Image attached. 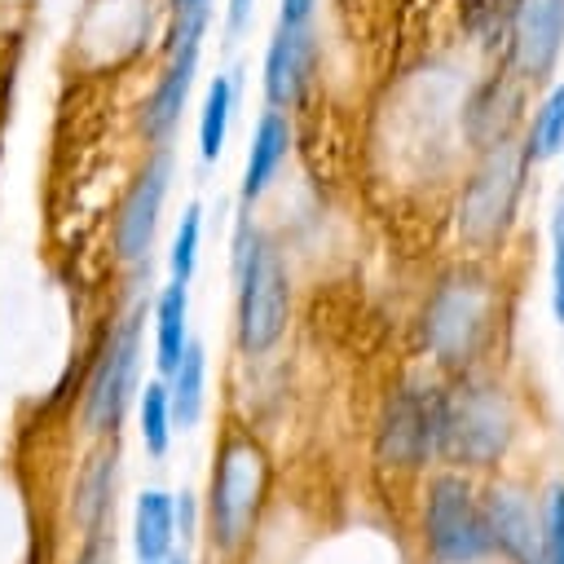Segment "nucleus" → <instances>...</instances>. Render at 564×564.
I'll list each match as a JSON object with an SVG mask.
<instances>
[{
  "label": "nucleus",
  "instance_id": "18",
  "mask_svg": "<svg viewBox=\"0 0 564 564\" xmlns=\"http://www.w3.org/2000/svg\"><path fill=\"white\" fill-rule=\"evenodd\" d=\"M524 163H551L555 154H564V84H551L546 97L538 101L533 119H529V137H524Z\"/></svg>",
  "mask_w": 564,
  "mask_h": 564
},
{
  "label": "nucleus",
  "instance_id": "16",
  "mask_svg": "<svg viewBox=\"0 0 564 564\" xmlns=\"http://www.w3.org/2000/svg\"><path fill=\"white\" fill-rule=\"evenodd\" d=\"M203 383H207V352L198 339H189L181 348V361L167 375V405H172V423L176 427H194L203 414Z\"/></svg>",
  "mask_w": 564,
  "mask_h": 564
},
{
  "label": "nucleus",
  "instance_id": "15",
  "mask_svg": "<svg viewBox=\"0 0 564 564\" xmlns=\"http://www.w3.org/2000/svg\"><path fill=\"white\" fill-rule=\"evenodd\" d=\"M185 344H189V286L185 282H167L154 295V366H159L163 379L181 361Z\"/></svg>",
  "mask_w": 564,
  "mask_h": 564
},
{
  "label": "nucleus",
  "instance_id": "10",
  "mask_svg": "<svg viewBox=\"0 0 564 564\" xmlns=\"http://www.w3.org/2000/svg\"><path fill=\"white\" fill-rule=\"evenodd\" d=\"M317 26L313 22H278L264 48V66H260V88H264V106L273 110H291L313 75H317Z\"/></svg>",
  "mask_w": 564,
  "mask_h": 564
},
{
  "label": "nucleus",
  "instance_id": "8",
  "mask_svg": "<svg viewBox=\"0 0 564 564\" xmlns=\"http://www.w3.org/2000/svg\"><path fill=\"white\" fill-rule=\"evenodd\" d=\"M141 317H145V308L128 313L110 330V339H106V352H101V361L93 370V383H88V397H84V423H88V432H115V423L123 419L128 397L137 392Z\"/></svg>",
  "mask_w": 564,
  "mask_h": 564
},
{
  "label": "nucleus",
  "instance_id": "21",
  "mask_svg": "<svg viewBox=\"0 0 564 564\" xmlns=\"http://www.w3.org/2000/svg\"><path fill=\"white\" fill-rule=\"evenodd\" d=\"M542 564H564V480L551 485L542 511Z\"/></svg>",
  "mask_w": 564,
  "mask_h": 564
},
{
  "label": "nucleus",
  "instance_id": "13",
  "mask_svg": "<svg viewBox=\"0 0 564 564\" xmlns=\"http://www.w3.org/2000/svg\"><path fill=\"white\" fill-rule=\"evenodd\" d=\"M291 145H295V132H291L286 110L264 106L251 128V145H247V163H242V203H256L278 181L282 163L291 159Z\"/></svg>",
  "mask_w": 564,
  "mask_h": 564
},
{
  "label": "nucleus",
  "instance_id": "6",
  "mask_svg": "<svg viewBox=\"0 0 564 564\" xmlns=\"http://www.w3.org/2000/svg\"><path fill=\"white\" fill-rule=\"evenodd\" d=\"M524 154L507 141H498V150L485 154V163L476 167V176L463 189L458 203V229L467 242L489 247L494 238H502V229L511 225L516 198H520V181H524Z\"/></svg>",
  "mask_w": 564,
  "mask_h": 564
},
{
  "label": "nucleus",
  "instance_id": "25",
  "mask_svg": "<svg viewBox=\"0 0 564 564\" xmlns=\"http://www.w3.org/2000/svg\"><path fill=\"white\" fill-rule=\"evenodd\" d=\"M212 9V0H167V13H203Z\"/></svg>",
  "mask_w": 564,
  "mask_h": 564
},
{
  "label": "nucleus",
  "instance_id": "4",
  "mask_svg": "<svg viewBox=\"0 0 564 564\" xmlns=\"http://www.w3.org/2000/svg\"><path fill=\"white\" fill-rule=\"evenodd\" d=\"M511 410L498 388L463 383L445 401H436V445L454 463H494L507 449Z\"/></svg>",
  "mask_w": 564,
  "mask_h": 564
},
{
  "label": "nucleus",
  "instance_id": "26",
  "mask_svg": "<svg viewBox=\"0 0 564 564\" xmlns=\"http://www.w3.org/2000/svg\"><path fill=\"white\" fill-rule=\"evenodd\" d=\"M75 564H110V555H106V546H101V542H93Z\"/></svg>",
  "mask_w": 564,
  "mask_h": 564
},
{
  "label": "nucleus",
  "instance_id": "5",
  "mask_svg": "<svg viewBox=\"0 0 564 564\" xmlns=\"http://www.w3.org/2000/svg\"><path fill=\"white\" fill-rule=\"evenodd\" d=\"M427 546L441 564H476L480 555H489L494 533H489V516L476 502L471 485L454 471L436 476L427 485Z\"/></svg>",
  "mask_w": 564,
  "mask_h": 564
},
{
  "label": "nucleus",
  "instance_id": "14",
  "mask_svg": "<svg viewBox=\"0 0 564 564\" xmlns=\"http://www.w3.org/2000/svg\"><path fill=\"white\" fill-rule=\"evenodd\" d=\"M176 542V498L163 489H145L132 507V551L141 564H163Z\"/></svg>",
  "mask_w": 564,
  "mask_h": 564
},
{
  "label": "nucleus",
  "instance_id": "11",
  "mask_svg": "<svg viewBox=\"0 0 564 564\" xmlns=\"http://www.w3.org/2000/svg\"><path fill=\"white\" fill-rule=\"evenodd\" d=\"M507 40H511V66L524 79L542 84L564 53V0H516Z\"/></svg>",
  "mask_w": 564,
  "mask_h": 564
},
{
  "label": "nucleus",
  "instance_id": "2",
  "mask_svg": "<svg viewBox=\"0 0 564 564\" xmlns=\"http://www.w3.org/2000/svg\"><path fill=\"white\" fill-rule=\"evenodd\" d=\"M264 480H269L264 449L251 436L229 432L220 441V454L212 467V489H207V520H212V538L220 551H238L247 542L260 498H264Z\"/></svg>",
  "mask_w": 564,
  "mask_h": 564
},
{
  "label": "nucleus",
  "instance_id": "24",
  "mask_svg": "<svg viewBox=\"0 0 564 564\" xmlns=\"http://www.w3.org/2000/svg\"><path fill=\"white\" fill-rule=\"evenodd\" d=\"M322 0H278V22H313Z\"/></svg>",
  "mask_w": 564,
  "mask_h": 564
},
{
  "label": "nucleus",
  "instance_id": "7",
  "mask_svg": "<svg viewBox=\"0 0 564 564\" xmlns=\"http://www.w3.org/2000/svg\"><path fill=\"white\" fill-rule=\"evenodd\" d=\"M167 181H172V145H154L150 159L141 163V172L132 176L119 212H115V256L119 264L128 269H141L150 264V247H154V234H159V212H163V198H167Z\"/></svg>",
  "mask_w": 564,
  "mask_h": 564
},
{
  "label": "nucleus",
  "instance_id": "22",
  "mask_svg": "<svg viewBox=\"0 0 564 564\" xmlns=\"http://www.w3.org/2000/svg\"><path fill=\"white\" fill-rule=\"evenodd\" d=\"M551 313L564 326V194L551 212Z\"/></svg>",
  "mask_w": 564,
  "mask_h": 564
},
{
  "label": "nucleus",
  "instance_id": "17",
  "mask_svg": "<svg viewBox=\"0 0 564 564\" xmlns=\"http://www.w3.org/2000/svg\"><path fill=\"white\" fill-rule=\"evenodd\" d=\"M234 97H238V79L234 75H216L203 93V110H198V159L216 163L229 137V115H234Z\"/></svg>",
  "mask_w": 564,
  "mask_h": 564
},
{
  "label": "nucleus",
  "instance_id": "9",
  "mask_svg": "<svg viewBox=\"0 0 564 564\" xmlns=\"http://www.w3.org/2000/svg\"><path fill=\"white\" fill-rule=\"evenodd\" d=\"M485 313H489V291L476 273H458L441 282L427 304V344L436 348V357L463 361L485 330Z\"/></svg>",
  "mask_w": 564,
  "mask_h": 564
},
{
  "label": "nucleus",
  "instance_id": "27",
  "mask_svg": "<svg viewBox=\"0 0 564 564\" xmlns=\"http://www.w3.org/2000/svg\"><path fill=\"white\" fill-rule=\"evenodd\" d=\"M163 564H189V560H185V555H167Z\"/></svg>",
  "mask_w": 564,
  "mask_h": 564
},
{
  "label": "nucleus",
  "instance_id": "23",
  "mask_svg": "<svg viewBox=\"0 0 564 564\" xmlns=\"http://www.w3.org/2000/svg\"><path fill=\"white\" fill-rule=\"evenodd\" d=\"M251 4H256V0H229V4H225V40H229V44L247 35V26H251Z\"/></svg>",
  "mask_w": 564,
  "mask_h": 564
},
{
  "label": "nucleus",
  "instance_id": "20",
  "mask_svg": "<svg viewBox=\"0 0 564 564\" xmlns=\"http://www.w3.org/2000/svg\"><path fill=\"white\" fill-rule=\"evenodd\" d=\"M198 238H203V207L189 203L181 212V225H176V238H172V251H167V273L172 282H185L194 278V264H198Z\"/></svg>",
  "mask_w": 564,
  "mask_h": 564
},
{
  "label": "nucleus",
  "instance_id": "1",
  "mask_svg": "<svg viewBox=\"0 0 564 564\" xmlns=\"http://www.w3.org/2000/svg\"><path fill=\"white\" fill-rule=\"evenodd\" d=\"M286 313H291L286 264L269 238L247 229L238 247V348L247 357L269 352L286 330Z\"/></svg>",
  "mask_w": 564,
  "mask_h": 564
},
{
  "label": "nucleus",
  "instance_id": "12",
  "mask_svg": "<svg viewBox=\"0 0 564 564\" xmlns=\"http://www.w3.org/2000/svg\"><path fill=\"white\" fill-rule=\"evenodd\" d=\"M432 445H436V401H423L414 392L392 397L379 423V458L392 467H419Z\"/></svg>",
  "mask_w": 564,
  "mask_h": 564
},
{
  "label": "nucleus",
  "instance_id": "3",
  "mask_svg": "<svg viewBox=\"0 0 564 564\" xmlns=\"http://www.w3.org/2000/svg\"><path fill=\"white\" fill-rule=\"evenodd\" d=\"M212 9L203 13H172L167 18V40H163V66L150 84V97L141 101L137 128L145 141L167 145L172 132L181 128L185 101L194 93V75H198V57H203V35H207Z\"/></svg>",
  "mask_w": 564,
  "mask_h": 564
},
{
  "label": "nucleus",
  "instance_id": "19",
  "mask_svg": "<svg viewBox=\"0 0 564 564\" xmlns=\"http://www.w3.org/2000/svg\"><path fill=\"white\" fill-rule=\"evenodd\" d=\"M137 432H141V445L150 458H163L167 445H172V405H167V383L163 379H150L137 397Z\"/></svg>",
  "mask_w": 564,
  "mask_h": 564
}]
</instances>
